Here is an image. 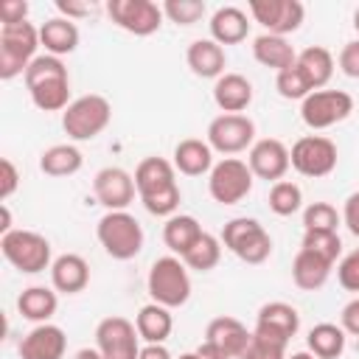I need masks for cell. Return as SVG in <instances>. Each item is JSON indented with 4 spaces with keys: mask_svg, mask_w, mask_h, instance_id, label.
<instances>
[{
    "mask_svg": "<svg viewBox=\"0 0 359 359\" xmlns=\"http://www.w3.org/2000/svg\"><path fill=\"white\" fill-rule=\"evenodd\" d=\"M107 14L118 28H123L135 36H149V34L160 31L163 17H165L163 6H157L151 0H109Z\"/></svg>",
    "mask_w": 359,
    "mask_h": 359,
    "instance_id": "obj_14",
    "label": "cell"
},
{
    "mask_svg": "<svg viewBox=\"0 0 359 359\" xmlns=\"http://www.w3.org/2000/svg\"><path fill=\"white\" fill-rule=\"evenodd\" d=\"M297 65L303 67V73H306L311 90H323V87L331 81L334 67H337L331 50L323 48V45H309V48H303V50L297 53Z\"/></svg>",
    "mask_w": 359,
    "mask_h": 359,
    "instance_id": "obj_33",
    "label": "cell"
},
{
    "mask_svg": "<svg viewBox=\"0 0 359 359\" xmlns=\"http://www.w3.org/2000/svg\"><path fill=\"white\" fill-rule=\"evenodd\" d=\"M342 224L359 238V191H353L342 205Z\"/></svg>",
    "mask_w": 359,
    "mask_h": 359,
    "instance_id": "obj_48",
    "label": "cell"
},
{
    "mask_svg": "<svg viewBox=\"0 0 359 359\" xmlns=\"http://www.w3.org/2000/svg\"><path fill=\"white\" fill-rule=\"evenodd\" d=\"M252 180H255V177H252L247 160L222 157L219 163H213V168H210V174H208V194H210L213 202H219V205H238L241 199L250 196Z\"/></svg>",
    "mask_w": 359,
    "mask_h": 359,
    "instance_id": "obj_9",
    "label": "cell"
},
{
    "mask_svg": "<svg viewBox=\"0 0 359 359\" xmlns=\"http://www.w3.org/2000/svg\"><path fill=\"white\" fill-rule=\"evenodd\" d=\"M289 160L297 174H303L309 180H320L337 168L339 151H337V143L325 135H303L300 140L292 143Z\"/></svg>",
    "mask_w": 359,
    "mask_h": 359,
    "instance_id": "obj_10",
    "label": "cell"
},
{
    "mask_svg": "<svg viewBox=\"0 0 359 359\" xmlns=\"http://www.w3.org/2000/svg\"><path fill=\"white\" fill-rule=\"evenodd\" d=\"M0 22L3 25L28 22V3L25 0H3L0 3Z\"/></svg>",
    "mask_w": 359,
    "mask_h": 359,
    "instance_id": "obj_45",
    "label": "cell"
},
{
    "mask_svg": "<svg viewBox=\"0 0 359 359\" xmlns=\"http://www.w3.org/2000/svg\"><path fill=\"white\" fill-rule=\"evenodd\" d=\"M17 351H20V359H65L67 337L59 325L42 323V325H34L20 339Z\"/></svg>",
    "mask_w": 359,
    "mask_h": 359,
    "instance_id": "obj_18",
    "label": "cell"
},
{
    "mask_svg": "<svg viewBox=\"0 0 359 359\" xmlns=\"http://www.w3.org/2000/svg\"><path fill=\"white\" fill-rule=\"evenodd\" d=\"M339 222H342V213H337V208L331 202H311L303 208V230L337 233Z\"/></svg>",
    "mask_w": 359,
    "mask_h": 359,
    "instance_id": "obj_39",
    "label": "cell"
},
{
    "mask_svg": "<svg viewBox=\"0 0 359 359\" xmlns=\"http://www.w3.org/2000/svg\"><path fill=\"white\" fill-rule=\"evenodd\" d=\"M81 165L84 154L73 143H56L39 154V171L48 177H73L76 171H81Z\"/></svg>",
    "mask_w": 359,
    "mask_h": 359,
    "instance_id": "obj_32",
    "label": "cell"
},
{
    "mask_svg": "<svg viewBox=\"0 0 359 359\" xmlns=\"http://www.w3.org/2000/svg\"><path fill=\"white\" fill-rule=\"evenodd\" d=\"M339 325H342L345 334L359 337V297H353L351 303L342 306V311H339Z\"/></svg>",
    "mask_w": 359,
    "mask_h": 359,
    "instance_id": "obj_47",
    "label": "cell"
},
{
    "mask_svg": "<svg viewBox=\"0 0 359 359\" xmlns=\"http://www.w3.org/2000/svg\"><path fill=\"white\" fill-rule=\"evenodd\" d=\"M137 359H174L165 345H143Z\"/></svg>",
    "mask_w": 359,
    "mask_h": 359,
    "instance_id": "obj_49",
    "label": "cell"
},
{
    "mask_svg": "<svg viewBox=\"0 0 359 359\" xmlns=\"http://www.w3.org/2000/svg\"><path fill=\"white\" fill-rule=\"evenodd\" d=\"M286 359H317L311 351H297V353H292V356H286Z\"/></svg>",
    "mask_w": 359,
    "mask_h": 359,
    "instance_id": "obj_52",
    "label": "cell"
},
{
    "mask_svg": "<svg viewBox=\"0 0 359 359\" xmlns=\"http://www.w3.org/2000/svg\"><path fill=\"white\" fill-rule=\"evenodd\" d=\"M286 348H289L286 339H278V337H269L252 328V339L241 359H286Z\"/></svg>",
    "mask_w": 359,
    "mask_h": 359,
    "instance_id": "obj_40",
    "label": "cell"
},
{
    "mask_svg": "<svg viewBox=\"0 0 359 359\" xmlns=\"http://www.w3.org/2000/svg\"><path fill=\"white\" fill-rule=\"evenodd\" d=\"M25 87L36 109L65 112L70 107V76L59 56L39 53L25 70Z\"/></svg>",
    "mask_w": 359,
    "mask_h": 359,
    "instance_id": "obj_2",
    "label": "cell"
},
{
    "mask_svg": "<svg viewBox=\"0 0 359 359\" xmlns=\"http://www.w3.org/2000/svg\"><path fill=\"white\" fill-rule=\"evenodd\" d=\"M213 101L224 115H244L252 104V81L241 73H224L213 84Z\"/></svg>",
    "mask_w": 359,
    "mask_h": 359,
    "instance_id": "obj_22",
    "label": "cell"
},
{
    "mask_svg": "<svg viewBox=\"0 0 359 359\" xmlns=\"http://www.w3.org/2000/svg\"><path fill=\"white\" fill-rule=\"evenodd\" d=\"M255 331H264L269 337H278V339L289 342L300 331V314L292 303H283V300L264 303L255 314Z\"/></svg>",
    "mask_w": 359,
    "mask_h": 359,
    "instance_id": "obj_20",
    "label": "cell"
},
{
    "mask_svg": "<svg viewBox=\"0 0 359 359\" xmlns=\"http://www.w3.org/2000/svg\"><path fill=\"white\" fill-rule=\"evenodd\" d=\"M222 247H227L238 261L252 266L264 264L272 255V238L266 227L258 219H247V216L230 219L222 227Z\"/></svg>",
    "mask_w": 359,
    "mask_h": 359,
    "instance_id": "obj_8",
    "label": "cell"
},
{
    "mask_svg": "<svg viewBox=\"0 0 359 359\" xmlns=\"http://www.w3.org/2000/svg\"><path fill=\"white\" fill-rule=\"evenodd\" d=\"M39 28L34 22L0 25V79L11 81L17 76H25L28 65L39 56Z\"/></svg>",
    "mask_w": 359,
    "mask_h": 359,
    "instance_id": "obj_5",
    "label": "cell"
},
{
    "mask_svg": "<svg viewBox=\"0 0 359 359\" xmlns=\"http://www.w3.org/2000/svg\"><path fill=\"white\" fill-rule=\"evenodd\" d=\"M255 143V123L247 115H216L208 123V146L224 157L250 151Z\"/></svg>",
    "mask_w": 359,
    "mask_h": 359,
    "instance_id": "obj_13",
    "label": "cell"
},
{
    "mask_svg": "<svg viewBox=\"0 0 359 359\" xmlns=\"http://www.w3.org/2000/svg\"><path fill=\"white\" fill-rule=\"evenodd\" d=\"M353 112V95L345 90H314L300 101V118L309 129H331Z\"/></svg>",
    "mask_w": 359,
    "mask_h": 359,
    "instance_id": "obj_11",
    "label": "cell"
},
{
    "mask_svg": "<svg viewBox=\"0 0 359 359\" xmlns=\"http://www.w3.org/2000/svg\"><path fill=\"white\" fill-rule=\"evenodd\" d=\"M247 165L252 171V177L266 180V182H280L286 177V171L292 168L289 160V146L278 137H261L250 146L247 151Z\"/></svg>",
    "mask_w": 359,
    "mask_h": 359,
    "instance_id": "obj_16",
    "label": "cell"
},
{
    "mask_svg": "<svg viewBox=\"0 0 359 359\" xmlns=\"http://www.w3.org/2000/svg\"><path fill=\"white\" fill-rule=\"evenodd\" d=\"M109 121H112V104L98 93L73 98L70 107L62 112V129L76 143L98 137L109 126Z\"/></svg>",
    "mask_w": 359,
    "mask_h": 359,
    "instance_id": "obj_7",
    "label": "cell"
},
{
    "mask_svg": "<svg viewBox=\"0 0 359 359\" xmlns=\"http://www.w3.org/2000/svg\"><path fill=\"white\" fill-rule=\"evenodd\" d=\"M303 208V191L292 180H280L269 188V210L275 216H292Z\"/></svg>",
    "mask_w": 359,
    "mask_h": 359,
    "instance_id": "obj_36",
    "label": "cell"
},
{
    "mask_svg": "<svg viewBox=\"0 0 359 359\" xmlns=\"http://www.w3.org/2000/svg\"><path fill=\"white\" fill-rule=\"evenodd\" d=\"M202 233H205V230H202V224L196 222V216H191V213H174V216L165 219V224H163V244L171 250V255L182 258V255L196 244V238H199Z\"/></svg>",
    "mask_w": 359,
    "mask_h": 359,
    "instance_id": "obj_30",
    "label": "cell"
},
{
    "mask_svg": "<svg viewBox=\"0 0 359 359\" xmlns=\"http://www.w3.org/2000/svg\"><path fill=\"white\" fill-rule=\"evenodd\" d=\"M252 56H255L258 65L272 67L275 73H280V70H286V67H292L297 62V53L289 45V39L286 36H275V34H258L252 39Z\"/></svg>",
    "mask_w": 359,
    "mask_h": 359,
    "instance_id": "obj_29",
    "label": "cell"
},
{
    "mask_svg": "<svg viewBox=\"0 0 359 359\" xmlns=\"http://www.w3.org/2000/svg\"><path fill=\"white\" fill-rule=\"evenodd\" d=\"M56 11L65 17V20H81V17H90L95 11L93 3H79V0H56Z\"/></svg>",
    "mask_w": 359,
    "mask_h": 359,
    "instance_id": "obj_46",
    "label": "cell"
},
{
    "mask_svg": "<svg viewBox=\"0 0 359 359\" xmlns=\"http://www.w3.org/2000/svg\"><path fill=\"white\" fill-rule=\"evenodd\" d=\"M196 351H199L205 359H233V356H227L224 351H219L216 345H210V342H205V339H202V345H199Z\"/></svg>",
    "mask_w": 359,
    "mask_h": 359,
    "instance_id": "obj_50",
    "label": "cell"
},
{
    "mask_svg": "<svg viewBox=\"0 0 359 359\" xmlns=\"http://www.w3.org/2000/svg\"><path fill=\"white\" fill-rule=\"evenodd\" d=\"M353 28H356V31H359V8H356V11H353Z\"/></svg>",
    "mask_w": 359,
    "mask_h": 359,
    "instance_id": "obj_54",
    "label": "cell"
},
{
    "mask_svg": "<svg viewBox=\"0 0 359 359\" xmlns=\"http://www.w3.org/2000/svg\"><path fill=\"white\" fill-rule=\"evenodd\" d=\"M146 289H149L151 303H160L165 309L185 306L191 297V275H188V266L182 264V258H177V255L157 258L149 269Z\"/></svg>",
    "mask_w": 359,
    "mask_h": 359,
    "instance_id": "obj_6",
    "label": "cell"
},
{
    "mask_svg": "<svg viewBox=\"0 0 359 359\" xmlns=\"http://www.w3.org/2000/svg\"><path fill=\"white\" fill-rule=\"evenodd\" d=\"M303 250L325 258L328 264H337V258L342 255V238L339 233H325V230H306L303 233V241H300Z\"/></svg>",
    "mask_w": 359,
    "mask_h": 359,
    "instance_id": "obj_38",
    "label": "cell"
},
{
    "mask_svg": "<svg viewBox=\"0 0 359 359\" xmlns=\"http://www.w3.org/2000/svg\"><path fill=\"white\" fill-rule=\"evenodd\" d=\"M250 339H252V331H247V325L241 320L227 317V314L224 317H213L208 323V328H205V342L216 345L219 351H224L233 359H241L244 356Z\"/></svg>",
    "mask_w": 359,
    "mask_h": 359,
    "instance_id": "obj_19",
    "label": "cell"
},
{
    "mask_svg": "<svg viewBox=\"0 0 359 359\" xmlns=\"http://www.w3.org/2000/svg\"><path fill=\"white\" fill-rule=\"evenodd\" d=\"M135 328H137V334H140V339L146 345H163L174 331L171 309H165L160 303L140 306V311L135 314Z\"/></svg>",
    "mask_w": 359,
    "mask_h": 359,
    "instance_id": "obj_27",
    "label": "cell"
},
{
    "mask_svg": "<svg viewBox=\"0 0 359 359\" xmlns=\"http://www.w3.org/2000/svg\"><path fill=\"white\" fill-rule=\"evenodd\" d=\"M171 163L185 177H202V174H210V168H213V149L208 146V140L185 137L174 146Z\"/></svg>",
    "mask_w": 359,
    "mask_h": 359,
    "instance_id": "obj_26",
    "label": "cell"
},
{
    "mask_svg": "<svg viewBox=\"0 0 359 359\" xmlns=\"http://www.w3.org/2000/svg\"><path fill=\"white\" fill-rule=\"evenodd\" d=\"M59 292L56 289H48V286H28L20 292L17 297V311L34 323V325H42V323H50V317L56 314L59 309Z\"/></svg>",
    "mask_w": 359,
    "mask_h": 359,
    "instance_id": "obj_28",
    "label": "cell"
},
{
    "mask_svg": "<svg viewBox=\"0 0 359 359\" xmlns=\"http://www.w3.org/2000/svg\"><path fill=\"white\" fill-rule=\"evenodd\" d=\"M79 39H81V34H79V25L73 20L50 17L39 25V42H42L45 53H50V56L62 59V56L73 53L79 48Z\"/></svg>",
    "mask_w": 359,
    "mask_h": 359,
    "instance_id": "obj_25",
    "label": "cell"
},
{
    "mask_svg": "<svg viewBox=\"0 0 359 359\" xmlns=\"http://www.w3.org/2000/svg\"><path fill=\"white\" fill-rule=\"evenodd\" d=\"M180 359H205L199 351H188V353H180Z\"/></svg>",
    "mask_w": 359,
    "mask_h": 359,
    "instance_id": "obj_53",
    "label": "cell"
},
{
    "mask_svg": "<svg viewBox=\"0 0 359 359\" xmlns=\"http://www.w3.org/2000/svg\"><path fill=\"white\" fill-rule=\"evenodd\" d=\"M185 62H188L194 76H199V79H219V76H224L227 53H224V48L219 42H213L208 36V39H194L188 45Z\"/></svg>",
    "mask_w": 359,
    "mask_h": 359,
    "instance_id": "obj_24",
    "label": "cell"
},
{
    "mask_svg": "<svg viewBox=\"0 0 359 359\" xmlns=\"http://www.w3.org/2000/svg\"><path fill=\"white\" fill-rule=\"evenodd\" d=\"M337 65L348 79H359V39H351V42L342 45V50L337 56Z\"/></svg>",
    "mask_w": 359,
    "mask_h": 359,
    "instance_id": "obj_43",
    "label": "cell"
},
{
    "mask_svg": "<svg viewBox=\"0 0 359 359\" xmlns=\"http://www.w3.org/2000/svg\"><path fill=\"white\" fill-rule=\"evenodd\" d=\"M250 17L264 28V34L289 36L303 25L306 8L300 0H250Z\"/></svg>",
    "mask_w": 359,
    "mask_h": 359,
    "instance_id": "obj_15",
    "label": "cell"
},
{
    "mask_svg": "<svg viewBox=\"0 0 359 359\" xmlns=\"http://www.w3.org/2000/svg\"><path fill=\"white\" fill-rule=\"evenodd\" d=\"M0 252L22 275H39V272L50 269V264H53L50 241L36 230L14 227V230L3 233L0 236Z\"/></svg>",
    "mask_w": 359,
    "mask_h": 359,
    "instance_id": "obj_3",
    "label": "cell"
},
{
    "mask_svg": "<svg viewBox=\"0 0 359 359\" xmlns=\"http://www.w3.org/2000/svg\"><path fill=\"white\" fill-rule=\"evenodd\" d=\"M93 194L107 210H126L135 202V177L121 165H107L93 177Z\"/></svg>",
    "mask_w": 359,
    "mask_h": 359,
    "instance_id": "obj_17",
    "label": "cell"
},
{
    "mask_svg": "<svg viewBox=\"0 0 359 359\" xmlns=\"http://www.w3.org/2000/svg\"><path fill=\"white\" fill-rule=\"evenodd\" d=\"M331 269H334V264H328L325 258H320V255H314V252L300 247L294 261H292V280L303 292H317L320 286H325Z\"/></svg>",
    "mask_w": 359,
    "mask_h": 359,
    "instance_id": "obj_31",
    "label": "cell"
},
{
    "mask_svg": "<svg viewBox=\"0 0 359 359\" xmlns=\"http://www.w3.org/2000/svg\"><path fill=\"white\" fill-rule=\"evenodd\" d=\"M345 342L348 337L337 323H317L306 337V345L317 359H339L345 353Z\"/></svg>",
    "mask_w": 359,
    "mask_h": 359,
    "instance_id": "obj_34",
    "label": "cell"
},
{
    "mask_svg": "<svg viewBox=\"0 0 359 359\" xmlns=\"http://www.w3.org/2000/svg\"><path fill=\"white\" fill-rule=\"evenodd\" d=\"M95 236L115 261H132L143 250V227L129 210H107L95 224Z\"/></svg>",
    "mask_w": 359,
    "mask_h": 359,
    "instance_id": "obj_4",
    "label": "cell"
},
{
    "mask_svg": "<svg viewBox=\"0 0 359 359\" xmlns=\"http://www.w3.org/2000/svg\"><path fill=\"white\" fill-rule=\"evenodd\" d=\"M135 188L143 202V208L151 216L171 219L180 208V185H177V168L165 157H143L135 168Z\"/></svg>",
    "mask_w": 359,
    "mask_h": 359,
    "instance_id": "obj_1",
    "label": "cell"
},
{
    "mask_svg": "<svg viewBox=\"0 0 359 359\" xmlns=\"http://www.w3.org/2000/svg\"><path fill=\"white\" fill-rule=\"evenodd\" d=\"M95 351L101 359H137L140 356V334L132 320L112 314L95 325Z\"/></svg>",
    "mask_w": 359,
    "mask_h": 359,
    "instance_id": "obj_12",
    "label": "cell"
},
{
    "mask_svg": "<svg viewBox=\"0 0 359 359\" xmlns=\"http://www.w3.org/2000/svg\"><path fill=\"white\" fill-rule=\"evenodd\" d=\"M208 25H210V39L224 48V45L244 42L252 22H250V17H247L244 8H238V6H222V8H216L210 14V22Z\"/></svg>",
    "mask_w": 359,
    "mask_h": 359,
    "instance_id": "obj_23",
    "label": "cell"
},
{
    "mask_svg": "<svg viewBox=\"0 0 359 359\" xmlns=\"http://www.w3.org/2000/svg\"><path fill=\"white\" fill-rule=\"evenodd\" d=\"M73 359H101V353L95 348H81V351L73 353Z\"/></svg>",
    "mask_w": 359,
    "mask_h": 359,
    "instance_id": "obj_51",
    "label": "cell"
},
{
    "mask_svg": "<svg viewBox=\"0 0 359 359\" xmlns=\"http://www.w3.org/2000/svg\"><path fill=\"white\" fill-rule=\"evenodd\" d=\"M208 6L202 0H165L163 3V14L177 22V25H194L205 17Z\"/></svg>",
    "mask_w": 359,
    "mask_h": 359,
    "instance_id": "obj_41",
    "label": "cell"
},
{
    "mask_svg": "<svg viewBox=\"0 0 359 359\" xmlns=\"http://www.w3.org/2000/svg\"><path fill=\"white\" fill-rule=\"evenodd\" d=\"M90 283V264L79 252H65L50 264V286L59 294H79Z\"/></svg>",
    "mask_w": 359,
    "mask_h": 359,
    "instance_id": "obj_21",
    "label": "cell"
},
{
    "mask_svg": "<svg viewBox=\"0 0 359 359\" xmlns=\"http://www.w3.org/2000/svg\"><path fill=\"white\" fill-rule=\"evenodd\" d=\"M337 280L345 292H359V247L339 258L337 264Z\"/></svg>",
    "mask_w": 359,
    "mask_h": 359,
    "instance_id": "obj_42",
    "label": "cell"
},
{
    "mask_svg": "<svg viewBox=\"0 0 359 359\" xmlns=\"http://www.w3.org/2000/svg\"><path fill=\"white\" fill-rule=\"evenodd\" d=\"M222 261V238H216L213 233H202L196 238V244L182 255V264L188 269H196V272H210L216 269V264Z\"/></svg>",
    "mask_w": 359,
    "mask_h": 359,
    "instance_id": "obj_35",
    "label": "cell"
},
{
    "mask_svg": "<svg viewBox=\"0 0 359 359\" xmlns=\"http://www.w3.org/2000/svg\"><path fill=\"white\" fill-rule=\"evenodd\" d=\"M275 90H278L280 98H286V101H303L306 95L314 93L311 84H309V79H306V73H303V67H300L297 62H294L292 67L275 73Z\"/></svg>",
    "mask_w": 359,
    "mask_h": 359,
    "instance_id": "obj_37",
    "label": "cell"
},
{
    "mask_svg": "<svg viewBox=\"0 0 359 359\" xmlns=\"http://www.w3.org/2000/svg\"><path fill=\"white\" fill-rule=\"evenodd\" d=\"M17 188H20V171L8 157H3L0 160V199L6 202L8 196H14Z\"/></svg>",
    "mask_w": 359,
    "mask_h": 359,
    "instance_id": "obj_44",
    "label": "cell"
}]
</instances>
